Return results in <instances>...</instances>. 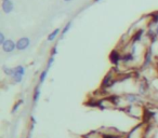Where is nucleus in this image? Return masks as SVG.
<instances>
[{"instance_id":"nucleus-1","label":"nucleus","mask_w":158,"mask_h":138,"mask_svg":"<svg viewBox=\"0 0 158 138\" xmlns=\"http://www.w3.org/2000/svg\"><path fill=\"white\" fill-rule=\"evenodd\" d=\"M1 49L5 53H12L16 50V42L12 39H7L5 43L1 45Z\"/></svg>"},{"instance_id":"nucleus-2","label":"nucleus","mask_w":158,"mask_h":138,"mask_svg":"<svg viewBox=\"0 0 158 138\" xmlns=\"http://www.w3.org/2000/svg\"><path fill=\"white\" fill-rule=\"evenodd\" d=\"M30 45V39L27 37H22L16 41V50L17 51H25Z\"/></svg>"},{"instance_id":"nucleus-3","label":"nucleus","mask_w":158,"mask_h":138,"mask_svg":"<svg viewBox=\"0 0 158 138\" xmlns=\"http://www.w3.org/2000/svg\"><path fill=\"white\" fill-rule=\"evenodd\" d=\"M152 60H153V45H149L144 55L143 68H147L148 66L152 64Z\"/></svg>"},{"instance_id":"nucleus-4","label":"nucleus","mask_w":158,"mask_h":138,"mask_svg":"<svg viewBox=\"0 0 158 138\" xmlns=\"http://www.w3.org/2000/svg\"><path fill=\"white\" fill-rule=\"evenodd\" d=\"M121 57H123V55L119 53L118 50H113L110 52V54H109V60H110V63L114 66H116V67H118L119 63L121 62Z\"/></svg>"},{"instance_id":"nucleus-5","label":"nucleus","mask_w":158,"mask_h":138,"mask_svg":"<svg viewBox=\"0 0 158 138\" xmlns=\"http://www.w3.org/2000/svg\"><path fill=\"white\" fill-rule=\"evenodd\" d=\"M1 9H2V11L5 12V14H9V13H11V12L13 11V9H14V5H13L12 0L2 1V3H1Z\"/></svg>"},{"instance_id":"nucleus-6","label":"nucleus","mask_w":158,"mask_h":138,"mask_svg":"<svg viewBox=\"0 0 158 138\" xmlns=\"http://www.w3.org/2000/svg\"><path fill=\"white\" fill-rule=\"evenodd\" d=\"M113 78H114V74L113 72H108L104 77L103 81H102V88L103 89H106V88H109L112 86L113 84Z\"/></svg>"},{"instance_id":"nucleus-7","label":"nucleus","mask_w":158,"mask_h":138,"mask_svg":"<svg viewBox=\"0 0 158 138\" xmlns=\"http://www.w3.org/2000/svg\"><path fill=\"white\" fill-rule=\"evenodd\" d=\"M125 98H126V102H128L130 105H132V104L138 103L140 100V95L135 93H127L125 95Z\"/></svg>"},{"instance_id":"nucleus-8","label":"nucleus","mask_w":158,"mask_h":138,"mask_svg":"<svg viewBox=\"0 0 158 138\" xmlns=\"http://www.w3.org/2000/svg\"><path fill=\"white\" fill-rule=\"evenodd\" d=\"M143 34H144V29H140V30H138V31H135L133 34V37H132V39H131L132 44H137L138 42H140V41L142 40Z\"/></svg>"},{"instance_id":"nucleus-9","label":"nucleus","mask_w":158,"mask_h":138,"mask_svg":"<svg viewBox=\"0 0 158 138\" xmlns=\"http://www.w3.org/2000/svg\"><path fill=\"white\" fill-rule=\"evenodd\" d=\"M134 60V55L131 54L130 52L127 53V54H124L123 55V57H121V63H124V64H130V63H132Z\"/></svg>"},{"instance_id":"nucleus-10","label":"nucleus","mask_w":158,"mask_h":138,"mask_svg":"<svg viewBox=\"0 0 158 138\" xmlns=\"http://www.w3.org/2000/svg\"><path fill=\"white\" fill-rule=\"evenodd\" d=\"M41 95V90H40V84H38L34 90V95H33V103L37 104Z\"/></svg>"},{"instance_id":"nucleus-11","label":"nucleus","mask_w":158,"mask_h":138,"mask_svg":"<svg viewBox=\"0 0 158 138\" xmlns=\"http://www.w3.org/2000/svg\"><path fill=\"white\" fill-rule=\"evenodd\" d=\"M60 31H62V30L60 29V28H55L51 34L48 36V38H47V40L49 41V42H52V41H54L55 39H56V37L59 36V34H60Z\"/></svg>"},{"instance_id":"nucleus-12","label":"nucleus","mask_w":158,"mask_h":138,"mask_svg":"<svg viewBox=\"0 0 158 138\" xmlns=\"http://www.w3.org/2000/svg\"><path fill=\"white\" fill-rule=\"evenodd\" d=\"M147 93V84L141 82L139 84V95H145Z\"/></svg>"},{"instance_id":"nucleus-13","label":"nucleus","mask_w":158,"mask_h":138,"mask_svg":"<svg viewBox=\"0 0 158 138\" xmlns=\"http://www.w3.org/2000/svg\"><path fill=\"white\" fill-rule=\"evenodd\" d=\"M2 71L5 72V76H9V77H13V74H15V69L14 68H9L7 66H2Z\"/></svg>"},{"instance_id":"nucleus-14","label":"nucleus","mask_w":158,"mask_h":138,"mask_svg":"<svg viewBox=\"0 0 158 138\" xmlns=\"http://www.w3.org/2000/svg\"><path fill=\"white\" fill-rule=\"evenodd\" d=\"M72 26H73V22H68L67 24H65L64 28L61 31V38H63L65 34L68 33L69 30H70V28H72Z\"/></svg>"},{"instance_id":"nucleus-15","label":"nucleus","mask_w":158,"mask_h":138,"mask_svg":"<svg viewBox=\"0 0 158 138\" xmlns=\"http://www.w3.org/2000/svg\"><path fill=\"white\" fill-rule=\"evenodd\" d=\"M48 71H49V70H47V69H45V70H42V71H41V74H40V76H39V84L40 85H41V84H44V82H45L46 79H47Z\"/></svg>"},{"instance_id":"nucleus-16","label":"nucleus","mask_w":158,"mask_h":138,"mask_svg":"<svg viewBox=\"0 0 158 138\" xmlns=\"http://www.w3.org/2000/svg\"><path fill=\"white\" fill-rule=\"evenodd\" d=\"M23 77H24L23 74L15 72V74H13V77H12V80H13V82H14V83H21V82H22V80H23Z\"/></svg>"},{"instance_id":"nucleus-17","label":"nucleus","mask_w":158,"mask_h":138,"mask_svg":"<svg viewBox=\"0 0 158 138\" xmlns=\"http://www.w3.org/2000/svg\"><path fill=\"white\" fill-rule=\"evenodd\" d=\"M23 103H24V100L23 99H20V100H17L16 103L14 104V106H13V108H12V114H14L19 109H20V107H21V105H23Z\"/></svg>"},{"instance_id":"nucleus-18","label":"nucleus","mask_w":158,"mask_h":138,"mask_svg":"<svg viewBox=\"0 0 158 138\" xmlns=\"http://www.w3.org/2000/svg\"><path fill=\"white\" fill-rule=\"evenodd\" d=\"M14 69H15V72L23 74V76H24L25 72H26V69H25V67H24V66H22V65H19V66L14 67Z\"/></svg>"},{"instance_id":"nucleus-19","label":"nucleus","mask_w":158,"mask_h":138,"mask_svg":"<svg viewBox=\"0 0 158 138\" xmlns=\"http://www.w3.org/2000/svg\"><path fill=\"white\" fill-rule=\"evenodd\" d=\"M54 63V56H50L49 59H48V62H47V70H49L51 67H52V65Z\"/></svg>"},{"instance_id":"nucleus-20","label":"nucleus","mask_w":158,"mask_h":138,"mask_svg":"<svg viewBox=\"0 0 158 138\" xmlns=\"http://www.w3.org/2000/svg\"><path fill=\"white\" fill-rule=\"evenodd\" d=\"M50 54H51V56H55V55L58 54V45L55 44L54 46L52 48L51 52H50Z\"/></svg>"},{"instance_id":"nucleus-21","label":"nucleus","mask_w":158,"mask_h":138,"mask_svg":"<svg viewBox=\"0 0 158 138\" xmlns=\"http://www.w3.org/2000/svg\"><path fill=\"white\" fill-rule=\"evenodd\" d=\"M5 34L3 33H0V44L2 45L3 43L5 42Z\"/></svg>"},{"instance_id":"nucleus-22","label":"nucleus","mask_w":158,"mask_h":138,"mask_svg":"<svg viewBox=\"0 0 158 138\" xmlns=\"http://www.w3.org/2000/svg\"><path fill=\"white\" fill-rule=\"evenodd\" d=\"M103 138H119V136L113 135V134H105V135H103Z\"/></svg>"},{"instance_id":"nucleus-23","label":"nucleus","mask_w":158,"mask_h":138,"mask_svg":"<svg viewBox=\"0 0 158 138\" xmlns=\"http://www.w3.org/2000/svg\"><path fill=\"white\" fill-rule=\"evenodd\" d=\"M30 121H31V124H34V125H36V123H37L36 118H35L34 115H31V117H30Z\"/></svg>"},{"instance_id":"nucleus-24","label":"nucleus","mask_w":158,"mask_h":138,"mask_svg":"<svg viewBox=\"0 0 158 138\" xmlns=\"http://www.w3.org/2000/svg\"><path fill=\"white\" fill-rule=\"evenodd\" d=\"M154 30H155V34H156V36L158 37V24L155 26V29H154Z\"/></svg>"},{"instance_id":"nucleus-25","label":"nucleus","mask_w":158,"mask_h":138,"mask_svg":"<svg viewBox=\"0 0 158 138\" xmlns=\"http://www.w3.org/2000/svg\"><path fill=\"white\" fill-rule=\"evenodd\" d=\"M100 1H102V0H93V3H98Z\"/></svg>"},{"instance_id":"nucleus-26","label":"nucleus","mask_w":158,"mask_h":138,"mask_svg":"<svg viewBox=\"0 0 158 138\" xmlns=\"http://www.w3.org/2000/svg\"><path fill=\"white\" fill-rule=\"evenodd\" d=\"M63 1H65V2H69V1H72V0H63Z\"/></svg>"},{"instance_id":"nucleus-27","label":"nucleus","mask_w":158,"mask_h":138,"mask_svg":"<svg viewBox=\"0 0 158 138\" xmlns=\"http://www.w3.org/2000/svg\"><path fill=\"white\" fill-rule=\"evenodd\" d=\"M2 1H7V0H2Z\"/></svg>"}]
</instances>
